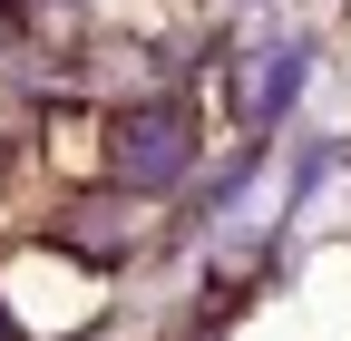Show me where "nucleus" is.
Segmentation results:
<instances>
[{
	"label": "nucleus",
	"mask_w": 351,
	"mask_h": 341,
	"mask_svg": "<svg viewBox=\"0 0 351 341\" xmlns=\"http://www.w3.org/2000/svg\"><path fill=\"white\" fill-rule=\"evenodd\" d=\"M186 156H195V127L176 117V108H137V117H117V186L166 195L176 176H186Z\"/></svg>",
	"instance_id": "1"
}]
</instances>
